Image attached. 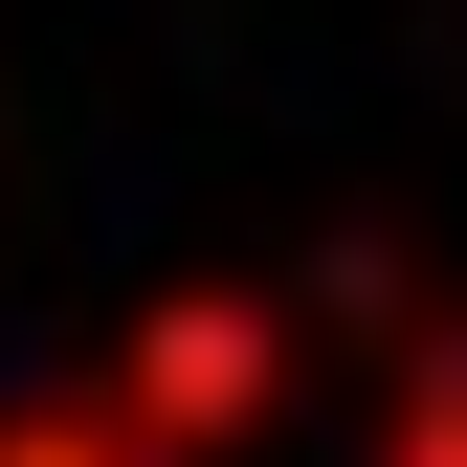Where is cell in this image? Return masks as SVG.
Masks as SVG:
<instances>
[{"instance_id":"obj_1","label":"cell","mask_w":467,"mask_h":467,"mask_svg":"<svg viewBox=\"0 0 467 467\" xmlns=\"http://www.w3.org/2000/svg\"><path fill=\"white\" fill-rule=\"evenodd\" d=\"M289 379H312V334H289V289H245V267H179V289L111 312V400H134L156 467H245L289 423Z\"/></svg>"},{"instance_id":"obj_2","label":"cell","mask_w":467,"mask_h":467,"mask_svg":"<svg viewBox=\"0 0 467 467\" xmlns=\"http://www.w3.org/2000/svg\"><path fill=\"white\" fill-rule=\"evenodd\" d=\"M0 467H156V445H134L111 379H45V400H0Z\"/></svg>"},{"instance_id":"obj_3","label":"cell","mask_w":467,"mask_h":467,"mask_svg":"<svg viewBox=\"0 0 467 467\" xmlns=\"http://www.w3.org/2000/svg\"><path fill=\"white\" fill-rule=\"evenodd\" d=\"M379 467H467V312L400 334V423H379Z\"/></svg>"}]
</instances>
